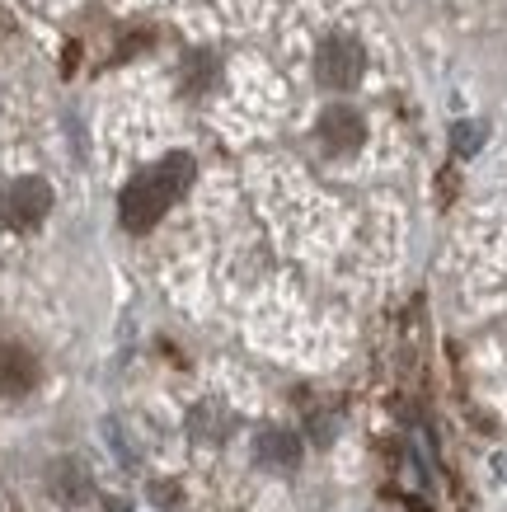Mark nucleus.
<instances>
[{"label":"nucleus","instance_id":"f03ea898","mask_svg":"<svg viewBox=\"0 0 507 512\" xmlns=\"http://www.w3.org/2000/svg\"><path fill=\"white\" fill-rule=\"evenodd\" d=\"M362 71H367V57H362V47L353 38H324L320 52H315V76L329 90H353Z\"/></svg>","mask_w":507,"mask_h":512},{"label":"nucleus","instance_id":"423d86ee","mask_svg":"<svg viewBox=\"0 0 507 512\" xmlns=\"http://www.w3.org/2000/svg\"><path fill=\"white\" fill-rule=\"evenodd\" d=\"M29 386H33V357L19 353V348H0V390L19 395Z\"/></svg>","mask_w":507,"mask_h":512},{"label":"nucleus","instance_id":"0eeeda50","mask_svg":"<svg viewBox=\"0 0 507 512\" xmlns=\"http://www.w3.org/2000/svg\"><path fill=\"white\" fill-rule=\"evenodd\" d=\"M456 146H461L465 156H470V151H475V146H479V127H470V123H465V127H456Z\"/></svg>","mask_w":507,"mask_h":512},{"label":"nucleus","instance_id":"f257e3e1","mask_svg":"<svg viewBox=\"0 0 507 512\" xmlns=\"http://www.w3.org/2000/svg\"><path fill=\"white\" fill-rule=\"evenodd\" d=\"M193 184V160L188 156H169L155 170L137 174L123 193V226L127 231H146L169 212V202L179 198Z\"/></svg>","mask_w":507,"mask_h":512},{"label":"nucleus","instance_id":"7ed1b4c3","mask_svg":"<svg viewBox=\"0 0 507 512\" xmlns=\"http://www.w3.org/2000/svg\"><path fill=\"white\" fill-rule=\"evenodd\" d=\"M47 207H52V188L43 179H19L10 184L5 193V226H15V231H29L38 221L47 217Z\"/></svg>","mask_w":507,"mask_h":512},{"label":"nucleus","instance_id":"39448f33","mask_svg":"<svg viewBox=\"0 0 507 512\" xmlns=\"http://www.w3.org/2000/svg\"><path fill=\"white\" fill-rule=\"evenodd\" d=\"M254 456H259L268 470H292L296 456H301V442H296L292 433H282V428H268V433L259 437V447H254Z\"/></svg>","mask_w":507,"mask_h":512},{"label":"nucleus","instance_id":"20e7f679","mask_svg":"<svg viewBox=\"0 0 507 512\" xmlns=\"http://www.w3.org/2000/svg\"><path fill=\"white\" fill-rule=\"evenodd\" d=\"M320 141L334 151V156H353L357 146L367 141V123H362V113L348 109V104H334V109H324L320 118Z\"/></svg>","mask_w":507,"mask_h":512}]
</instances>
